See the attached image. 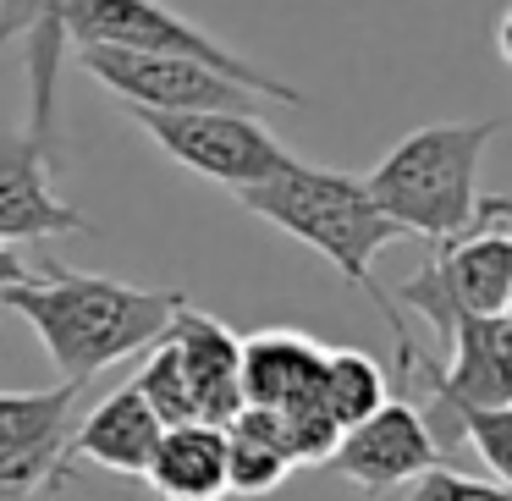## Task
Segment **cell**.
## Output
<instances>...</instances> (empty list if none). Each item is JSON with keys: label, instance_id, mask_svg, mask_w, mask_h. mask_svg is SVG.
<instances>
[{"label": "cell", "instance_id": "1", "mask_svg": "<svg viewBox=\"0 0 512 501\" xmlns=\"http://www.w3.org/2000/svg\"><path fill=\"white\" fill-rule=\"evenodd\" d=\"M243 210H254L265 226L309 243L347 287H358L369 303L380 309V320L391 325V342H397V369L408 375L419 347H413L408 325H402V309L391 303V292L375 281V259L386 254L397 237H408L397 221L375 210V199L364 193V177L358 171H331V166H309V160L292 155L276 177L254 182V188L232 193Z\"/></svg>", "mask_w": 512, "mask_h": 501}, {"label": "cell", "instance_id": "2", "mask_svg": "<svg viewBox=\"0 0 512 501\" xmlns=\"http://www.w3.org/2000/svg\"><path fill=\"white\" fill-rule=\"evenodd\" d=\"M182 303H188V292L177 287L155 292V287H133V281L61 270V265H45L23 287H0V309L28 320V331L45 342L61 380L78 391L100 369L122 364L133 353H149L166 336L171 314Z\"/></svg>", "mask_w": 512, "mask_h": 501}, {"label": "cell", "instance_id": "3", "mask_svg": "<svg viewBox=\"0 0 512 501\" xmlns=\"http://www.w3.org/2000/svg\"><path fill=\"white\" fill-rule=\"evenodd\" d=\"M496 144V122H430L380 155V166L364 171V193L386 221H397L408 237L452 243L463 232L507 221L512 204L501 193H479V166Z\"/></svg>", "mask_w": 512, "mask_h": 501}, {"label": "cell", "instance_id": "4", "mask_svg": "<svg viewBox=\"0 0 512 501\" xmlns=\"http://www.w3.org/2000/svg\"><path fill=\"white\" fill-rule=\"evenodd\" d=\"M61 39L67 50H138V56H188L204 61L210 72H221L226 83L248 94H265L276 105H303V94L292 83L270 78V72L248 67L237 50H226L215 34H204L199 23H188L182 12L160 6V0H67L61 12Z\"/></svg>", "mask_w": 512, "mask_h": 501}, {"label": "cell", "instance_id": "5", "mask_svg": "<svg viewBox=\"0 0 512 501\" xmlns=\"http://www.w3.org/2000/svg\"><path fill=\"white\" fill-rule=\"evenodd\" d=\"M127 116L144 127V138H155L160 155H171L182 171L221 182L232 193L276 177L292 160V149L254 111H127Z\"/></svg>", "mask_w": 512, "mask_h": 501}, {"label": "cell", "instance_id": "6", "mask_svg": "<svg viewBox=\"0 0 512 501\" xmlns=\"http://www.w3.org/2000/svg\"><path fill=\"white\" fill-rule=\"evenodd\" d=\"M397 309L424 314L435 336L452 331L457 314H512V237L507 221L441 243V254L397 287Z\"/></svg>", "mask_w": 512, "mask_h": 501}, {"label": "cell", "instance_id": "7", "mask_svg": "<svg viewBox=\"0 0 512 501\" xmlns=\"http://www.w3.org/2000/svg\"><path fill=\"white\" fill-rule=\"evenodd\" d=\"M441 342L446 364L424 353L402 375L430 380V408L419 413L430 435H441L457 408H512V314H457Z\"/></svg>", "mask_w": 512, "mask_h": 501}, {"label": "cell", "instance_id": "8", "mask_svg": "<svg viewBox=\"0 0 512 501\" xmlns=\"http://www.w3.org/2000/svg\"><path fill=\"white\" fill-rule=\"evenodd\" d=\"M78 386L0 391V501H39L67 485V441Z\"/></svg>", "mask_w": 512, "mask_h": 501}, {"label": "cell", "instance_id": "9", "mask_svg": "<svg viewBox=\"0 0 512 501\" xmlns=\"http://www.w3.org/2000/svg\"><path fill=\"white\" fill-rule=\"evenodd\" d=\"M83 72L127 111H254V94L226 83L188 56H138V50H78Z\"/></svg>", "mask_w": 512, "mask_h": 501}, {"label": "cell", "instance_id": "10", "mask_svg": "<svg viewBox=\"0 0 512 501\" xmlns=\"http://www.w3.org/2000/svg\"><path fill=\"white\" fill-rule=\"evenodd\" d=\"M325 463L358 490H397V485H413L424 468H441L446 452L435 446L430 424L419 419L413 402H380L369 419H358L353 430L336 435L331 457Z\"/></svg>", "mask_w": 512, "mask_h": 501}, {"label": "cell", "instance_id": "11", "mask_svg": "<svg viewBox=\"0 0 512 501\" xmlns=\"http://www.w3.org/2000/svg\"><path fill=\"white\" fill-rule=\"evenodd\" d=\"M166 342H171V353H177V375H182V386H188L193 419L215 424V430L232 424L237 413H243V336L188 298L171 314Z\"/></svg>", "mask_w": 512, "mask_h": 501}, {"label": "cell", "instance_id": "12", "mask_svg": "<svg viewBox=\"0 0 512 501\" xmlns=\"http://www.w3.org/2000/svg\"><path fill=\"white\" fill-rule=\"evenodd\" d=\"M89 237L94 226L72 210L50 182V155L28 133L0 122V248L50 243V237Z\"/></svg>", "mask_w": 512, "mask_h": 501}, {"label": "cell", "instance_id": "13", "mask_svg": "<svg viewBox=\"0 0 512 501\" xmlns=\"http://www.w3.org/2000/svg\"><path fill=\"white\" fill-rule=\"evenodd\" d=\"M61 12L67 0H0V45L28 34V138L45 155H56V83L67 61Z\"/></svg>", "mask_w": 512, "mask_h": 501}, {"label": "cell", "instance_id": "14", "mask_svg": "<svg viewBox=\"0 0 512 501\" xmlns=\"http://www.w3.org/2000/svg\"><path fill=\"white\" fill-rule=\"evenodd\" d=\"M320 358L325 342L309 331H259L243 336V408H298L314 397V380H320Z\"/></svg>", "mask_w": 512, "mask_h": 501}, {"label": "cell", "instance_id": "15", "mask_svg": "<svg viewBox=\"0 0 512 501\" xmlns=\"http://www.w3.org/2000/svg\"><path fill=\"white\" fill-rule=\"evenodd\" d=\"M160 430L166 424L149 413V402L138 397L133 386H116L89 419L72 430L67 441V463H94V468H111V474H133L144 479L149 452H155Z\"/></svg>", "mask_w": 512, "mask_h": 501}, {"label": "cell", "instance_id": "16", "mask_svg": "<svg viewBox=\"0 0 512 501\" xmlns=\"http://www.w3.org/2000/svg\"><path fill=\"white\" fill-rule=\"evenodd\" d=\"M144 479L166 501H221L226 430H215V424H171V430H160Z\"/></svg>", "mask_w": 512, "mask_h": 501}, {"label": "cell", "instance_id": "17", "mask_svg": "<svg viewBox=\"0 0 512 501\" xmlns=\"http://www.w3.org/2000/svg\"><path fill=\"white\" fill-rule=\"evenodd\" d=\"M221 430H226V490H237V496H270L298 468L287 452V430H281L276 413L243 408Z\"/></svg>", "mask_w": 512, "mask_h": 501}, {"label": "cell", "instance_id": "18", "mask_svg": "<svg viewBox=\"0 0 512 501\" xmlns=\"http://www.w3.org/2000/svg\"><path fill=\"white\" fill-rule=\"evenodd\" d=\"M314 402L325 408V419H331L336 430H353L358 419H369V413L386 402V375H380V364L369 353H358V347H325L320 380H314Z\"/></svg>", "mask_w": 512, "mask_h": 501}, {"label": "cell", "instance_id": "19", "mask_svg": "<svg viewBox=\"0 0 512 501\" xmlns=\"http://www.w3.org/2000/svg\"><path fill=\"white\" fill-rule=\"evenodd\" d=\"M463 441L485 457L490 479L507 485V479H512V408H457L452 419L441 424L435 446L452 452V446H463Z\"/></svg>", "mask_w": 512, "mask_h": 501}, {"label": "cell", "instance_id": "20", "mask_svg": "<svg viewBox=\"0 0 512 501\" xmlns=\"http://www.w3.org/2000/svg\"><path fill=\"white\" fill-rule=\"evenodd\" d=\"M408 501H512L507 485H496V479H468L457 474V468H424L419 479L408 485Z\"/></svg>", "mask_w": 512, "mask_h": 501}, {"label": "cell", "instance_id": "21", "mask_svg": "<svg viewBox=\"0 0 512 501\" xmlns=\"http://www.w3.org/2000/svg\"><path fill=\"white\" fill-rule=\"evenodd\" d=\"M34 276H39V270L28 265L17 248H0V287H23V281H34Z\"/></svg>", "mask_w": 512, "mask_h": 501}]
</instances>
